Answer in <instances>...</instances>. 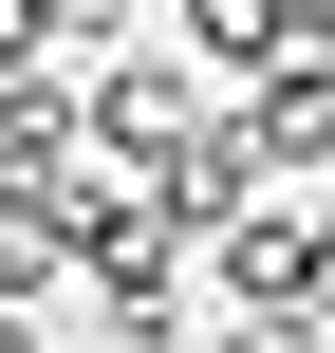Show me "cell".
I'll return each mask as SVG.
<instances>
[{
  "label": "cell",
  "instance_id": "8",
  "mask_svg": "<svg viewBox=\"0 0 335 353\" xmlns=\"http://www.w3.org/2000/svg\"><path fill=\"white\" fill-rule=\"evenodd\" d=\"M0 353H19V298H0Z\"/></svg>",
  "mask_w": 335,
  "mask_h": 353
},
{
  "label": "cell",
  "instance_id": "1",
  "mask_svg": "<svg viewBox=\"0 0 335 353\" xmlns=\"http://www.w3.org/2000/svg\"><path fill=\"white\" fill-rule=\"evenodd\" d=\"M186 130H205V56H112V74H93V149H75V168H149V186H168V149H186Z\"/></svg>",
  "mask_w": 335,
  "mask_h": 353
},
{
  "label": "cell",
  "instance_id": "4",
  "mask_svg": "<svg viewBox=\"0 0 335 353\" xmlns=\"http://www.w3.org/2000/svg\"><path fill=\"white\" fill-rule=\"evenodd\" d=\"M224 353H317V316H298V298H242V316H224Z\"/></svg>",
  "mask_w": 335,
  "mask_h": 353
},
{
  "label": "cell",
  "instance_id": "2",
  "mask_svg": "<svg viewBox=\"0 0 335 353\" xmlns=\"http://www.w3.org/2000/svg\"><path fill=\"white\" fill-rule=\"evenodd\" d=\"M242 149H261V186L335 168V56H280V74H242Z\"/></svg>",
  "mask_w": 335,
  "mask_h": 353
},
{
  "label": "cell",
  "instance_id": "7",
  "mask_svg": "<svg viewBox=\"0 0 335 353\" xmlns=\"http://www.w3.org/2000/svg\"><path fill=\"white\" fill-rule=\"evenodd\" d=\"M19 56H56V19H37V0H0V74H19Z\"/></svg>",
  "mask_w": 335,
  "mask_h": 353
},
{
  "label": "cell",
  "instance_id": "6",
  "mask_svg": "<svg viewBox=\"0 0 335 353\" xmlns=\"http://www.w3.org/2000/svg\"><path fill=\"white\" fill-rule=\"evenodd\" d=\"M37 19H56V56H93V37L131 19V0H37Z\"/></svg>",
  "mask_w": 335,
  "mask_h": 353
},
{
  "label": "cell",
  "instance_id": "5",
  "mask_svg": "<svg viewBox=\"0 0 335 353\" xmlns=\"http://www.w3.org/2000/svg\"><path fill=\"white\" fill-rule=\"evenodd\" d=\"M298 316L335 335V223H298Z\"/></svg>",
  "mask_w": 335,
  "mask_h": 353
},
{
  "label": "cell",
  "instance_id": "3",
  "mask_svg": "<svg viewBox=\"0 0 335 353\" xmlns=\"http://www.w3.org/2000/svg\"><path fill=\"white\" fill-rule=\"evenodd\" d=\"M186 56L205 74H280L298 56V0H186Z\"/></svg>",
  "mask_w": 335,
  "mask_h": 353
}]
</instances>
